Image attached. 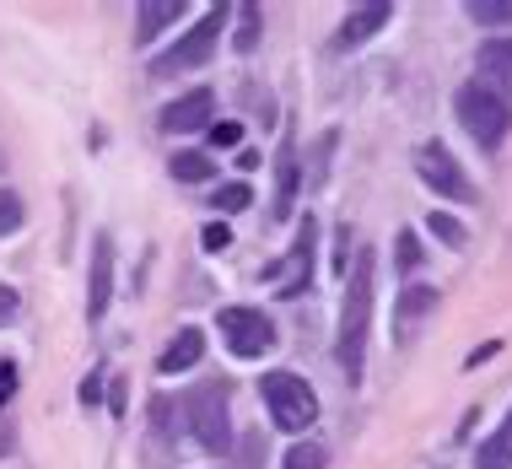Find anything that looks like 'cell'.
I'll return each instance as SVG.
<instances>
[{
    "instance_id": "f546056e",
    "label": "cell",
    "mask_w": 512,
    "mask_h": 469,
    "mask_svg": "<svg viewBox=\"0 0 512 469\" xmlns=\"http://www.w3.org/2000/svg\"><path fill=\"white\" fill-rule=\"evenodd\" d=\"M335 270H351V227H340V248H335Z\"/></svg>"
},
{
    "instance_id": "d4e9b609",
    "label": "cell",
    "mask_w": 512,
    "mask_h": 469,
    "mask_svg": "<svg viewBox=\"0 0 512 469\" xmlns=\"http://www.w3.org/2000/svg\"><path fill=\"white\" fill-rule=\"evenodd\" d=\"M394 248H399V254H394V259H399V270H421V259H426V254H421V238H415V232H399V243H394Z\"/></svg>"
},
{
    "instance_id": "f1b7e54d",
    "label": "cell",
    "mask_w": 512,
    "mask_h": 469,
    "mask_svg": "<svg viewBox=\"0 0 512 469\" xmlns=\"http://www.w3.org/2000/svg\"><path fill=\"white\" fill-rule=\"evenodd\" d=\"M11 394H17V367H11V362H0V410L11 405Z\"/></svg>"
},
{
    "instance_id": "30bf717a",
    "label": "cell",
    "mask_w": 512,
    "mask_h": 469,
    "mask_svg": "<svg viewBox=\"0 0 512 469\" xmlns=\"http://www.w3.org/2000/svg\"><path fill=\"white\" fill-rule=\"evenodd\" d=\"M108 297H114V238L98 232L92 238V270H87V319H103Z\"/></svg>"
},
{
    "instance_id": "1f68e13d",
    "label": "cell",
    "mask_w": 512,
    "mask_h": 469,
    "mask_svg": "<svg viewBox=\"0 0 512 469\" xmlns=\"http://www.w3.org/2000/svg\"><path fill=\"white\" fill-rule=\"evenodd\" d=\"M6 448H11V437H6V432H0V453H6Z\"/></svg>"
},
{
    "instance_id": "5b68a950",
    "label": "cell",
    "mask_w": 512,
    "mask_h": 469,
    "mask_svg": "<svg viewBox=\"0 0 512 469\" xmlns=\"http://www.w3.org/2000/svg\"><path fill=\"white\" fill-rule=\"evenodd\" d=\"M221 27H227V6H216V11H205V17L189 27L184 38L168 49V54H157L151 60V76H178V71H200L205 60L216 54V44H221Z\"/></svg>"
},
{
    "instance_id": "8992f818",
    "label": "cell",
    "mask_w": 512,
    "mask_h": 469,
    "mask_svg": "<svg viewBox=\"0 0 512 469\" xmlns=\"http://www.w3.org/2000/svg\"><path fill=\"white\" fill-rule=\"evenodd\" d=\"M313 248H318V222H313V216H302L297 243L286 248L281 259H270V265H265V281L275 286V297L297 302L302 292H308V281H313Z\"/></svg>"
},
{
    "instance_id": "3957f363",
    "label": "cell",
    "mask_w": 512,
    "mask_h": 469,
    "mask_svg": "<svg viewBox=\"0 0 512 469\" xmlns=\"http://www.w3.org/2000/svg\"><path fill=\"white\" fill-rule=\"evenodd\" d=\"M184 416H189V432L205 453H227L232 448V421H227V383L221 378H205L189 389L184 399Z\"/></svg>"
},
{
    "instance_id": "2e32d148",
    "label": "cell",
    "mask_w": 512,
    "mask_h": 469,
    "mask_svg": "<svg viewBox=\"0 0 512 469\" xmlns=\"http://www.w3.org/2000/svg\"><path fill=\"white\" fill-rule=\"evenodd\" d=\"M475 469H512V410H507V421L496 426L486 443L475 448Z\"/></svg>"
},
{
    "instance_id": "4fadbf2b",
    "label": "cell",
    "mask_w": 512,
    "mask_h": 469,
    "mask_svg": "<svg viewBox=\"0 0 512 469\" xmlns=\"http://www.w3.org/2000/svg\"><path fill=\"white\" fill-rule=\"evenodd\" d=\"M389 17H394V6H383V0H378V6H362V11H351V17L340 22V38H335V44H340V49H356V44H367L372 33H383V27H389Z\"/></svg>"
},
{
    "instance_id": "ba28073f",
    "label": "cell",
    "mask_w": 512,
    "mask_h": 469,
    "mask_svg": "<svg viewBox=\"0 0 512 469\" xmlns=\"http://www.w3.org/2000/svg\"><path fill=\"white\" fill-rule=\"evenodd\" d=\"M415 173H421V184H426V189H437L442 200H459V205L475 200V184H469L464 168L453 162V151H448V146H437V141L415 151Z\"/></svg>"
},
{
    "instance_id": "ac0fdd59",
    "label": "cell",
    "mask_w": 512,
    "mask_h": 469,
    "mask_svg": "<svg viewBox=\"0 0 512 469\" xmlns=\"http://www.w3.org/2000/svg\"><path fill=\"white\" fill-rule=\"evenodd\" d=\"M168 168H173L178 184H205V178H211V157H205V151H178Z\"/></svg>"
},
{
    "instance_id": "277c9868",
    "label": "cell",
    "mask_w": 512,
    "mask_h": 469,
    "mask_svg": "<svg viewBox=\"0 0 512 469\" xmlns=\"http://www.w3.org/2000/svg\"><path fill=\"white\" fill-rule=\"evenodd\" d=\"M453 114H459V124H464V135L475 141L480 151H496L507 141V130H512V108L502 103V98H491L486 87H459V98H453Z\"/></svg>"
},
{
    "instance_id": "7a4b0ae2",
    "label": "cell",
    "mask_w": 512,
    "mask_h": 469,
    "mask_svg": "<svg viewBox=\"0 0 512 469\" xmlns=\"http://www.w3.org/2000/svg\"><path fill=\"white\" fill-rule=\"evenodd\" d=\"M259 394H265L270 405V421L281 426V432H308L318 421V394L308 389V378H297V372H265L259 378Z\"/></svg>"
},
{
    "instance_id": "cb8c5ba5",
    "label": "cell",
    "mask_w": 512,
    "mask_h": 469,
    "mask_svg": "<svg viewBox=\"0 0 512 469\" xmlns=\"http://www.w3.org/2000/svg\"><path fill=\"white\" fill-rule=\"evenodd\" d=\"M22 200L17 195H11V189H0V238H6V232H17L22 227Z\"/></svg>"
},
{
    "instance_id": "ffe728a7",
    "label": "cell",
    "mask_w": 512,
    "mask_h": 469,
    "mask_svg": "<svg viewBox=\"0 0 512 469\" xmlns=\"http://www.w3.org/2000/svg\"><path fill=\"white\" fill-rule=\"evenodd\" d=\"M469 17H475L480 27H496V38H502V27H512V0H475Z\"/></svg>"
},
{
    "instance_id": "9a60e30c",
    "label": "cell",
    "mask_w": 512,
    "mask_h": 469,
    "mask_svg": "<svg viewBox=\"0 0 512 469\" xmlns=\"http://www.w3.org/2000/svg\"><path fill=\"white\" fill-rule=\"evenodd\" d=\"M178 11H184V0H146L141 17H135V44H151L162 27L178 22Z\"/></svg>"
},
{
    "instance_id": "9c48e42d",
    "label": "cell",
    "mask_w": 512,
    "mask_h": 469,
    "mask_svg": "<svg viewBox=\"0 0 512 469\" xmlns=\"http://www.w3.org/2000/svg\"><path fill=\"white\" fill-rule=\"evenodd\" d=\"M475 87H486L491 98H502L512 108V38H486L475 54Z\"/></svg>"
},
{
    "instance_id": "5bb4252c",
    "label": "cell",
    "mask_w": 512,
    "mask_h": 469,
    "mask_svg": "<svg viewBox=\"0 0 512 469\" xmlns=\"http://www.w3.org/2000/svg\"><path fill=\"white\" fill-rule=\"evenodd\" d=\"M200 356H205V335H200L195 324H189V329H178V335L168 340V351L157 356V367L173 378V372H189V367H200Z\"/></svg>"
},
{
    "instance_id": "e0dca14e",
    "label": "cell",
    "mask_w": 512,
    "mask_h": 469,
    "mask_svg": "<svg viewBox=\"0 0 512 469\" xmlns=\"http://www.w3.org/2000/svg\"><path fill=\"white\" fill-rule=\"evenodd\" d=\"M437 308V292L432 286H405V297L394 302V329H410L421 313H432Z\"/></svg>"
},
{
    "instance_id": "4dcf8cb0",
    "label": "cell",
    "mask_w": 512,
    "mask_h": 469,
    "mask_svg": "<svg viewBox=\"0 0 512 469\" xmlns=\"http://www.w3.org/2000/svg\"><path fill=\"white\" fill-rule=\"evenodd\" d=\"M98 394H103V378H87V383H81V405H98Z\"/></svg>"
},
{
    "instance_id": "603a6c76",
    "label": "cell",
    "mask_w": 512,
    "mask_h": 469,
    "mask_svg": "<svg viewBox=\"0 0 512 469\" xmlns=\"http://www.w3.org/2000/svg\"><path fill=\"white\" fill-rule=\"evenodd\" d=\"M281 469H324V448H318V443H297L292 453H286Z\"/></svg>"
},
{
    "instance_id": "44dd1931",
    "label": "cell",
    "mask_w": 512,
    "mask_h": 469,
    "mask_svg": "<svg viewBox=\"0 0 512 469\" xmlns=\"http://www.w3.org/2000/svg\"><path fill=\"white\" fill-rule=\"evenodd\" d=\"M426 227H432V238H442L448 248H464L469 243L464 222H459V216H448V211H432V222H426Z\"/></svg>"
},
{
    "instance_id": "7c38bea8",
    "label": "cell",
    "mask_w": 512,
    "mask_h": 469,
    "mask_svg": "<svg viewBox=\"0 0 512 469\" xmlns=\"http://www.w3.org/2000/svg\"><path fill=\"white\" fill-rule=\"evenodd\" d=\"M297 189H302L297 141L286 135V141H281V151H275V205H270V216H275V222H286V216L297 211Z\"/></svg>"
},
{
    "instance_id": "484cf974",
    "label": "cell",
    "mask_w": 512,
    "mask_h": 469,
    "mask_svg": "<svg viewBox=\"0 0 512 469\" xmlns=\"http://www.w3.org/2000/svg\"><path fill=\"white\" fill-rule=\"evenodd\" d=\"M22 313V292L17 286H0V324H11Z\"/></svg>"
},
{
    "instance_id": "6da1fadb",
    "label": "cell",
    "mask_w": 512,
    "mask_h": 469,
    "mask_svg": "<svg viewBox=\"0 0 512 469\" xmlns=\"http://www.w3.org/2000/svg\"><path fill=\"white\" fill-rule=\"evenodd\" d=\"M351 286H345V308H340V372L345 383H362V367H367V324H372V248L356 254V265L345 270Z\"/></svg>"
},
{
    "instance_id": "83f0119b",
    "label": "cell",
    "mask_w": 512,
    "mask_h": 469,
    "mask_svg": "<svg viewBox=\"0 0 512 469\" xmlns=\"http://www.w3.org/2000/svg\"><path fill=\"white\" fill-rule=\"evenodd\" d=\"M243 141V124H211V146H238Z\"/></svg>"
},
{
    "instance_id": "7402d4cb",
    "label": "cell",
    "mask_w": 512,
    "mask_h": 469,
    "mask_svg": "<svg viewBox=\"0 0 512 469\" xmlns=\"http://www.w3.org/2000/svg\"><path fill=\"white\" fill-rule=\"evenodd\" d=\"M216 211H227V216H238V211H248V205H254V189L248 184H227V189H216Z\"/></svg>"
},
{
    "instance_id": "4316f807",
    "label": "cell",
    "mask_w": 512,
    "mask_h": 469,
    "mask_svg": "<svg viewBox=\"0 0 512 469\" xmlns=\"http://www.w3.org/2000/svg\"><path fill=\"white\" fill-rule=\"evenodd\" d=\"M200 238H205V248H211V254H221V248H232V232H227V222H211V227L200 232Z\"/></svg>"
},
{
    "instance_id": "d6986e66",
    "label": "cell",
    "mask_w": 512,
    "mask_h": 469,
    "mask_svg": "<svg viewBox=\"0 0 512 469\" xmlns=\"http://www.w3.org/2000/svg\"><path fill=\"white\" fill-rule=\"evenodd\" d=\"M259 27H265V17H259V6H238V33H232V44H238V54H254V49H259Z\"/></svg>"
},
{
    "instance_id": "52a82bcc",
    "label": "cell",
    "mask_w": 512,
    "mask_h": 469,
    "mask_svg": "<svg viewBox=\"0 0 512 469\" xmlns=\"http://www.w3.org/2000/svg\"><path fill=\"white\" fill-rule=\"evenodd\" d=\"M216 329H221V340H227V351L243 356V362L270 356L275 340H281V335H275V324H270L259 308H221V313H216Z\"/></svg>"
},
{
    "instance_id": "8fae6325",
    "label": "cell",
    "mask_w": 512,
    "mask_h": 469,
    "mask_svg": "<svg viewBox=\"0 0 512 469\" xmlns=\"http://www.w3.org/2000/svg\"><path fill=\"white\" fill-rule=\"evenodd\" d=\"M216 114V98H211V87H195V92H184V98H173L168 108H162V130L168 135H184V130H205Z\"/></svg>"
}]
</instances>
